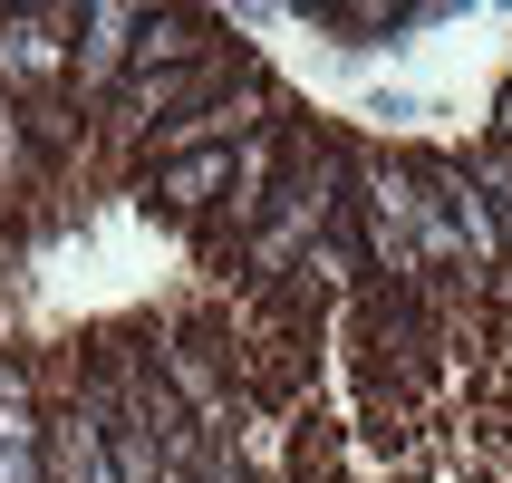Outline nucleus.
Here are the masks:
<instances>
[{
    "label": "nucleus",
    "instance_id": "obj_1",
    "mask_svg": "<svg viewBox=\"0 0 512 483\" xmlns=\"http://www.w3.org/2000/svg\"><path fill=\"white\" fill-rule=\"evenodd\" d=\"M348 165H358V126L339 116H300V136H290V165L271 184V213H261L252 252H242V281L232 290H261V281H290L310 242L348 213Z\"/></svg>",
    "mask_w": 512,
    "mask_h": 483
},
{
    "label": "nucleus",
    "instance_id": "obj_2",
    "mask_svg": "<svg viewBox=\"0 0 512 483\" xmlns=\"http://www.w3.org/2000/svg\"><path fill=\"white\" fill-rule=\"evenodd\" d=\"M348 223L368 232L377 281H426V184H416V155L387 136H358V165H348Z\"/></svg>",
    "mask_w": 512,
    "mask_h": 483
},
{
    "label": "nucleus",
    "instance_id": "obj_3",
    "mask_svg": "<svg viewBox=\"0 0 512 483\" xmlns=\"http://www.w3.org/2000/svg\"><path fill=\"white\" fill-rule=\"evenodd\" d=\"M78 78V0H0V87L39 107Z\"/></svg>",
    "mask_w": 512,
    "mask_h": 483
},
{
    "label": "nucleus",
    "instance_id": "obj_4",
    "mask_svg": "<svg viewBox=\"0 0 512 483\" xmlns=\"http://www.w3.org/2000/svg\"><path fill=\"white\" fill-rule=\"evenodd\" d=\"M136 39H145V0H78V107L107 116L136 78Z\"/></svg>",
    "mask_w": 512,
    "mask_h": 483
},
{
    "label": "nucleus",
    "instance_id": "obj_5",
    "mask_svg": "<svg viewBox=\"0 0 512 483\" xmlns=\"http://www.w3.org/2000/svg\"><path fill=\"white\" fill-rule=\"evenodd\" d=\"M223 194H232V155H174V165H136V203L155 213V223H174V232L213 223V213H223Z\"/></svg>",
    "mask_w": 512,
    "mask_h": 483
},
{
    "label": "nucleus",
    "instance_id": "obj_6",
    "mask_svg": "<svg viewBox=\"0 0 512 483\" xmlns=\"http://www.w3.org/2000/svg\"><path fill=\"white\" fill-rule=\"evenodd\" d=\"M49 483H116V445L87 406L49 397Z\"/></svg>",
    "mask_w": 512,
    "mask_h": 483
},
{
    "label": "nucleus",
    "instance_id": "obj_7",
    "mask_svg": "<svg viewBox=\"0 0 512 483\" xmlns=\"http://www.w3.org/2000/svg\"><path fill=\"white\" fill-rule=\"evenodd\" d=\"M493 145H512V78H503V97H493V126H484Z\"/></svg>",
    "mask_w": 512,
    "mask_h": 483
}]
</instances>
